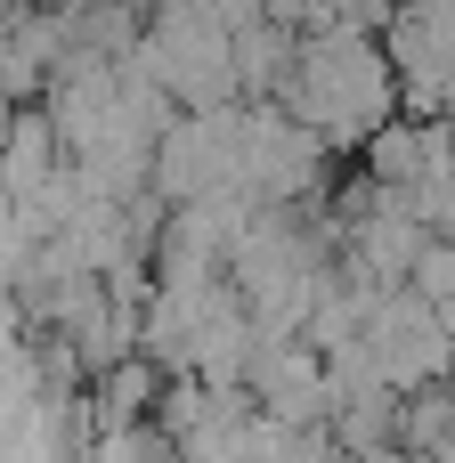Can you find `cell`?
Listing matches in <instances>:
<instances>
[{
	"label": "cell",
	"instance_id": "1",
	"mask_svg": "<svg viewBox=\"0 0 455 463\" xmlns=\"http://www.w3.org/2000/svg\"><path fill=\"white\" fill-rule=\"evenodd\" d=\"M277 90H285L293 122H309L326 146L374 138V130L391 122V106H399L391 49H374V41H358V33H309V41H293Z\"/></svg>",
	"mask_w": 455,
	"mask_h": 463
},
{
	"label": "cell",
	"instance_id": "2",
	"mask_svg": "<svg viewBox=\"0 0 455 463\" xmlns=\"http://www.w3.org/2000/svg\"><path fill=\"white\" fill-rule=\"evenodd\" d=\"M98 463H147V439L114 423V431H106V448H98Z\"/></svg>",
	"mask_w": 455,
	"mask_h": 463
}]
</instances>
